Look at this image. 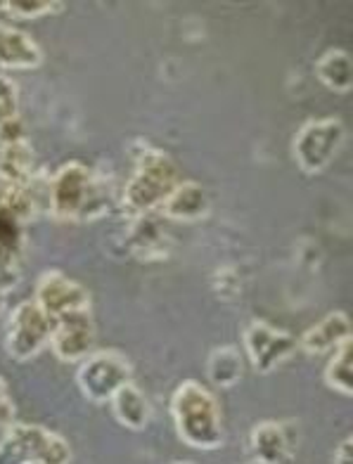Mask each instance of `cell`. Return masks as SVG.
I'll return each mask as SVG.
<instances>
[{"label":"cell","instance_id":"d4e9b609","mask_svg":"<svg viewBox=\"0 0 353 464\" xmlns=\"http://www.w3.org/2000/svg\"><path fill=\"white\" fill-rule=\"evenodd\" d=\"M351 446H353V439H344L337 446L335 455H332V464H353V455H351Z\"/></svg>","mask_w":353,"mask_h":464},{"label":"cell","instance_id":"4316f807","mask_svg":"<svg viewBox=\"0 0 353 464\" xmlns=\"http://www.w3.org/2000/svg\"><path fill=\"white\" fill-rule=\"evenodd\" d=\"M5 304H7V294L0 292V313L5 311Z\"/></svg>","mask_w":353,"mask_h":464},{"label":"cell","instance_id":"6da1fadb","mask_svg":"<svg viewBox=\"0 0 353 464\" xmlns=\"http://www.w3.org/2000/svg\"><path fill=\"white\" fill-rule=\"evenodd\" d=\"M114 183L91 166L69 161L48 180V211L62 223H85L110 214Z\"/></svg>","mask_w":353,"mask_h":464},{"label":"cell","instance_id":"7a4b0ae2","mask_svg":"<svg viewBox=\"0 0 353 464\" xmlns=\"http://www.w3.org/2000/svg\"><path fill=\"white\" fill-rule=\"evenodd\" d=\"M38 204L34 180L22 188L0 183V292L10 294L22 280L26 226L36 218Z\"/></svg>","mask_w":353,"mask_h":464},{"label":"cell","instance_id":"484cf974","mask_svg":"<svg viewBox=\"0 0 353 464\" xmlns=\"http://www.w3.org/2000/svg\"><path fill=\"white\" fill-rule=\"evenodd\" d=\"M10 121H15V119H7V116L0 111V138H3V133H5L7 123H10Z\"/></svg>","mask_w":353,"mask_h":464},{"label":"cell","instance_id":"9a60e30c","mask_svg":"<svg viewBox=\"0 0 353 464\" xmlns=\"http://www.w3.org/2000/svg\"><path fill=\"white\" fill-rule=\"evenodd\" d=\"M43 64V50L29 34L10 24H0V69H38Z\"/></svg>","mask_w":353,"mask_h":464},{"label":"cell","instance_id":"9c48e42d","mask_svg":"<svg viewBox=\"0 0 353 464\" xmlns=\"http://www.w3.org/2000/svg\"><path fill=\"white\" fill-rule=\"evenodd\" d=\"M242 343L251 367L261 374L275 372L278 367L285 365L297 353L299 348L297 339L289 332L278 330L275 324L263 323V320H254L244 330Z\"/></svg>","mask_w":353,"mask_h":464},{"label":"cell","instance_id":"3957f363","mask_svg":"<svg viewBox=\"0 0 353 464\" xmlns=\"http://www.w3.org/2000/svg\"><path fill=\"white\" fill-rule=\"evenodd\" d=\"M133 161L135 171L123 185L119 204L128 218H141L162 208L171 192L181 185V173L169 154L150 142H138L133 147Z\"/></svg>","mask_w":353,"mask_h":464},{"label":"cell","instance_id":"7c38bea8","mask_svg":"<svg viewBox=\"0 0 353 464\" xmlns=\"http://www.w3.org/2000/svg\"><path fill=\"white\" fill-rule=\"evenodd\" d=\"M36 169V154L25 130L19 126V119L7 123L5 133L0 138V183L3 185H29L34 180Z\"/></svg>","mask_w":353,"mask_h":464},{"label":"cell","instance_id":"f1b7e54d","mask_svg":"<svg viewBox=\"0 0 353 464\" xmlns=\"http://www.w3.org/2000/svg\"><path fill=\"white\" fill-rule=\"evenodd\" d=\"M34 464H43V462H34Z\"/></svg>","mask_w":353,"mask_h":464},{"label":"cell","instance_id":"5bb4252c","mask_svg":"<svg viewBox=\"0 0 353 464\" xmlns=\"http://www.w3.org/2000/svg\"><path fill=\"white\" fill-rule=\"evenodd\" d=\"M351 339V323L344 311L328 313L320 323L304 332V336L299 339L297 346L304 351L306 355H325L335 353L337 348L344 342Z\"/></svg>","mask_w":353,"mask_h":464},{"label":"cell","instance_id":"7402d4cb","mask_svg":"<svg viewBox=\"0 0 353 464\" xmlns=\"http://www.w3.org/2000/svg\"><path fill=\"white\" fill-rule=\"evenodd\" d=\"M64 3H55V0H3L0 10L19 19H38L45 14L60 13Z\"/></svg>","mask_w":353,"mask_h":464},{"label":"cell","instance_id":"ffe728a7","mask_svg":"<svg viewBox=\"0 0 353 464\" xmlns=\"http://www.w3.org/2000/svg\"><path fill=\"white\" fill-rule=\"evenodd\" d=\"M244 362L242 353L235 346L213 348L207 361L209 382L219 389H232L242 379Z\"/></svg>","mask_w":353,"mask_h":464},{"label":"cell","instance_id":"cb8c5ba5","mask_svg":"<svg viewBox=\"0 0 353 464\" xmlns=\"http://www.w3.org/2000/svg\"><path fill=\"white\" fill-rule=\"evenodd\" d=\"M15 424V403L10 398V389H7V382L0 377V429L5 431Z\"/></svg>","mask_w":353,"mask_h":464},{"label":"cell","instance_id":"8fae6325","mask_svg":"<svg viewBox=\"0 0 353 464\" xmlns=\"http://www.w3.org/2000/svg\"><path fill=\"white\" fill-rule=\"evenodd\" d=\"M50 346L60 361H85L95 351V323H93L91 308L57 318L53 336H50Z\"/></svg>","mask_w":353,"mask_h":464},{"label":"cell","instance_id":"ac0fdd59","mask_svg":"<svg viewBox=\"0 0 353 464\" xmlns=\"http://www.w3.org/2000/svg\"><path fill=\"white\" fill-rule=\"evenodd\" d=\"M157 214V211H154ZM154 214H145L141 218H133L131 227V246H133L138 258H164L169 254V237Z\"/></svg>","mask_w":353,"mask_h":464},{"label":"cell","instance_id":"44dd1931","mask_svg":"<svg viewBox=\"0 0 353 464\" xmlns=\"http://www.w3.org/2000/svg\"><path fill=\"white\" fill-rule=\"evenodd\" d=\"M351 355H353V342L341 343L337 348L332 358H329L328 367H325V384L332 392L341 393V396H353V372H351Z\"/></svg>","mask_w":353,"mask_h":464},{"label":"cell","instance_id":"30bf717a","mask_svg":"<svg viewBox=\"0 0 353 464\" xmlns=\"http://www.w3.org/2000/svg\"><path fill=\"white\" fill-rule=\"evenodd\" d=\"M36 301L50 318L57 320L67 313L88 311L91 308V294L83 285L72 280L60 270H45L36 282Z\"/></svg>","mask_w":353,"mask_h":464},{"label":"cell","instance_id":"4fadbf2b","mask_svg":"<svg viewBox=\"0 0 353 464\" xmlns=\"http://www.w3.org/2000/svg\"><path fill=\"white\" fill-rule=\"evenodd\" d=\"M250 450L254 464H294L297 440L282 421H259L251 429Z\"/></svg>","mask_w":353,"mask_h":464},{"label":"cell","instance_id":"83f0119b","mask_svg":"<svg viewBox=\"0 0 353 464\" xmlns=\"http://www.w3.org/2000/svg\"><path fill=\"white\" fill-rule=\"evenodd\" d=\"M176 464H192V462H176Z\"/></svg>","mask_w":353,"mask_h":464},{"label":"cell","instance_id":"2e32d148","mask_svg":"<svg viewBox=\"0 0 353 464\" xmlns=\"http://www.w3.org/2000/svg\"><path fill=\"white\" fill-rule=\"evenodd\" d=\"M209 208H211V199H209L207 189L200 183H192V180H181V185L162 204L159 214L169 220L197 223V220L207 218Z\"/></svg>","mask_w":353,"mask_h":464},{"label":"cell","instance_id":"52a82bcc","mask_svg":"<svg viewBox=\"0 0 353 464\" xmlns=\"http://www.w3.org/2000/svg\"><path fill=\"white\" fill-rule=\"evenodd\" d=\"M55 320L43 311L36 301H25L10 315L5 334V351L10 358L25 362L36 358L50 343Z\"/></svg>","mask_w":353,"mask_h":464},{"label":"cell","instance_id":"d6986e66","mask_svg":"<svg viewBox=\"0 0 353 464\" xmlns=\"http://www.w3.org/2000/svg\"><path fill=\"white\" fill-rule=\"evenodd\" d=\"M316 76L328 91L348 92L353 86V62L348 53L339 48L328 50L316 62Z\"/></svg>","mask_w":353,"mask_h":464},{"label":"cell","instance_id":"ba28073f","mask_svg":"<svg viewBox=\"0 0 353 464\" xmlns=\"http://www.w3.org/2000/svg\"><path fill=\"white\" fill-rule=\"evenodd\" d=\"M131 362L116 351H93L81 361L76 372V384L81 393L93 403H110L123 384L131 382Z\"/></svg>","mask_w":353,"mask_h":464},{"label":"cell","instance_id":"e0dca14e","mask_svg":"<svg viewBox=\"0 0 353 464\" xmlns=\"http://www.w3.org/2000/svg\"><path fill=\"white\" fill-rule=\"evenodd\" d=\"M112 412H114L116 421L122 427L131 429V431H145L152 421V405L147 401L145 393L133 384L128 382L123 384L119 392L112 396Z\"/></svg>","mask_w":353,"mask_h":464},{"label":"cell","instance_id":"5b68a950","mask_svg":"<svg viewBox=\"0 0 353 464\" xmlns=\"http://www.w3.org/2000/svg\"><path fill=\"white\" fill-rule=\"evenodd\" d=\"M69 459L67 440L38 424H13L0 439V464H69Z\"/></svg>","mask_w":353,"mask_h":464},{"label":"cell","instance_id":"277c9868","mask_svg":"<svg viewBox=\"0 0 353 464\" xmlns=\"http://www.w3.org/2000/svg\"><path fill=\"white\" fill-rule=\"evenodd\" d=\"M171 417L178 439L195 450H219L226 440L219 401L207 386L188 379L171 398Z\"/></svg>","mask_w":353,"mask_h":464},{"label":"cell","instance_id":"8992f818","mask_svg":"<svg viewBox=\"0 0 353 464\" xmlns=\"http://www.w3.org/2000/svg\"><path fill=\"white\" fill-rule=\"evenodd\" d=\"M347 140V130L339 119H313L297 130L292 140V157L297 166L309 176L323 173Z\"/></svg>","mask_w":353,"mask_h":464},{"label":"cell","instance_id":"603a6c76","mask_svg":"<svg viewBox=\"0 0 353 464\" xmlns=\"http://www.w3.org/2000/svg\"><path fill=\"white\" fill-rule=\"evenodd\" d=\"M0 111L7 119H19V92L15 81H10L7 76H0Z\"/></svg>","mask_w":353,"mask_h":464}]
</instances>
